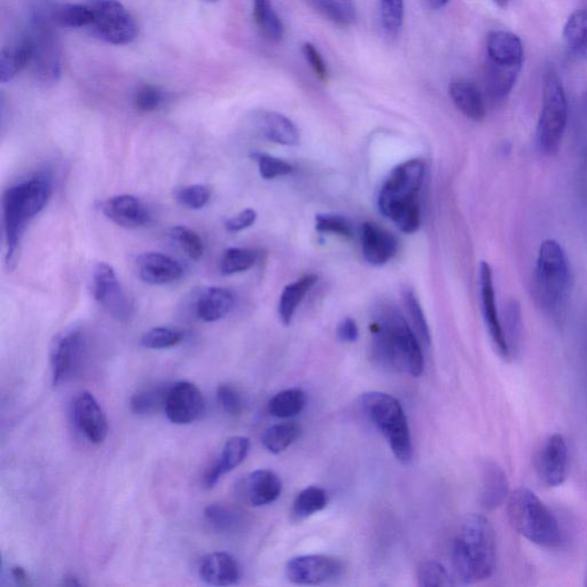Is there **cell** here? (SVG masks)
I'll use <instances>...</instances> for the list:
<instances>
[{"label":"cell","instance_id":"obj_1","mask_svg":"<svg viewBox=\"0 0 587 587\" xmlns=\"http://www.w3.org/2000/svg\"><path fill=\"white\" fill-rule=\"evenodd\" d=\"M371 354L383 370L419 378L425 370L421 342L394 305L380 304L370 323Z\"/></svg>","mask_w":587,"mask_h":587},{"label":"cell","instance_id":"obj_2","mask_svg":"<svg viewBox=\"0 0 587 587\" xmlns=\"http://www.w3.org/2000/svg\"><path fill=\"white\" fill-rule=\"evenodd\" d=\"M52 194L53 177L48 171L38 172L5 190L2 206L7 269L13 270L17 265L28 225L48 206Z\"/></svg>","mask_w":587,"mask_h":587},{"label":"cell","instance_id":"obj_3","mask_svg":"<svg viewBox=\"0 0 587 587\" xmlns=\"http://www.w3.org/2000/svg\"><path fill=\"white\" fill-rule=\"evenodd\" d=\"M496 563L497 540L492 524L483 515H466L452 542L453 576L463 584L483 582L495 573Z\"/></svg>","mask_w":587,"mask_h":587},{"label":"cell","instance_id":"obj_4","mask_svg":"<svg viewBox=\"0 0 587 587\" xmlns=\"http://www.w3.org/2000/svg\"><path fill=\"white\" fill-rule=\"evenodd\" d=\"M425 171L421 160L405 161L390 172L381 187L378 205L382 215L406 234L417 232L421 225L419 192Z\"/></svg>","mask_w":587,"mask_h":587},{"label":"cell","instance_id":"obj_5","mask_svg":"<svg viewBox=\"0 0 587 587\" xmlns=\"http://www.w3.org/2000/svg\"><path fill=\"white\" fill-rule=\"evenodd\" d=\"M524 62L521 38L507 30H495L487 37L485 93L493 104L503 103L514 89Z\"/></svg>","mask_w":587,"mask_h":587},{"label":"cell","instance_id":"obj_6","mask_svg":"<svg viewBox=\"0 0 587 587\" xmlns=\"http://www.w3.org/2000/svg\"><path fill=\"white\" fill-rule=\"evenodd\" d=\"M507 516L513 529L531 543L545 549H559L565 543L557 518L528 488L510 493Z\"/></svg>","mask_w":587,"mask_h":587},{"label":"cell","instance_id":"obj_7","mask_svg":"<svg viewBox=\"0 0 587 587\" xmlns=\"http://www.w3.org/2000/svg\"><path fill=\"white\" fill-rule=\"evenodd\" d=\"M573 275L565 250L559 242L546 240L539 248L535 270V296L540 308L558 316L565 309Z\"/></svg>","mask_w":587,"mask_h":587},{"label":"cell","instance_id":"obj_8","mask_svg":"<svg viewBox=\"0 0 587 587\" xmlns=\"http://www.w3.org/2000/svg\"><path fill=\"white\" fill-rule=\"evenodd\" d=\"M359 408L386 438L395 458L404 465L411 463L413 443L408 418L394 396L381 391H369L359 398Z\"/></svg>","mask_w":587,"mask_h":587},{"label":"cell","instance_id":"obj_9","mask_svg":"<svg viewBox=\"0 0 587 587\" xmlns=\"http://www.w3.org/2000/svg\"><path fill=\"white\" fill-rule=\"evenodd\" d=\"M568 122V100L557 70L549 67L543 77V104L537 124V146L545 155L559 152Z\"/></svg>","mask_w":587,"mask_h":587},{"label":"cell","instance_id":"obj_10","mask_svg":"<svg viewBox=\"0 0 587 587\" xmlns=\"http://www.w3.org/2000/svg\"><path fill=\"white\" fill-rule=\"evenodd\" d=\"M92 27L103 41L125 45L135 41L138 26L135 19L119 0H92Z\"/></svg>","mask_w":587,"mask_h":587},{"label":"cell","instance_id":"obj_11","mask_svg":"<svg viewBox=\"0 0 587 587\" xmlns=\"http://www.w3.org/2000/svg\"><path fill=\"white\" fill-rule=\"evenodd\" d=\"M92 294L100 307L121 323H127L135 307L111 265L99 262L92 271Z\"/></svg>","mask_w":587,"mask_h":587},{"label":"cell","instance_id":"obj_12","mask_svg":"<svg viewBox=\"0 0 587 587\" xmlns=\"http://www.w3.org/2000/svg\"><path fill=\"white\" fill-rule=\"evenodd\" d=\"M86 356L85 335L78 328L62 332L54 339L51 348L53 386L73 380L81 372Z\"/></svg>","mask_w":587,"mask_h":587},{"label":"cell","instance_id":"obj_13","mask_svg":"<svg viewBox=\"0 0 587 587\" xmlns=\"http://www.w3.org/2000/svg\"><path fill=\"white\" fill-rule=\"evenodd\" d=\"M344 566L330 555H300L287 562L286 576L295 585H322L340 577Z\"/></svg>","mask_w":587,"mask_h":587},{"label":"cell","instance_id":"obj_14","mask_svg":"<svg viewBox=\"0 0 587 587\" xmlns=\"http://www.w3.org/2000/svg\"><path fill=\"white\" fill-rule=\"evenodd\" d=\"M164 412L171 424L191 425L205 414V397L194 383L176 382L170 387Z\"/></svg>","mask_w":587,"mask_h":587},{"label":"cell","instance_id":"obj_15","mask_svg":"<svg viewBox=\"0 0 587 587\" xmlns=\"http://www.w3.org/2000/svg\"><path fill=\"white\" fill-rule=\"evenodd\" d=\"M535 469L538 479L546 487L557 488L566 481L568 446L565 437L554 434L546 438L537 452Z\"/></svg>","mask_w":587,"mask_h":587},{"label":"cell","instance_id":"obj_16","mask_svg":"<svg viewBox=\"0 0 587 587\" xmlns=\"http://www.w3.org/2000/svg\"><path fill=\"white\" fill-rule=\"evenodd\" d=\"M75 426L90 443L103 444L108 435V421L97 398L89 391H82L74 399Z\"/></svg>","mask_w":587,"mask_h":587},{"label":"cell","instance_id":"obj_17","mask_svg":"<svg viewBox=\"0 0 587 587\" xmlns=\"http://www.w3.org/2000/svg\"><path fill=\"white\" fill-rule=\"evenodd\" d=\"M480 288L482 312L485 326L488 328L490 339L500 357L511 359L508 350L502 320H500L496 304L495 286H493V275L491 266L487 262L480 265Z\"/></svg>","mask_w":587,"mask_h":587},{"label":"cell","instance_id":"obj_18","mask_svg":"<svg viewBox=\"0 0 587 587\" xmlns=\"http://www.w3.org/2000/svg\"><path fill=\"white\" fill-rule=\"evenodd\" d=\"M239 496L253 507L275 503L283 492V481L270 469H258L239 483Z\"/></svg>","mask_w":587,"mask_h":587},{"label":"cell","instance_id":"obj_19","mask_svg":"<svg viewBox=\"0 0 587 587\" xmlns=\"http://www.w3.org/2000/svg\"><path fill=\"white\" fill-rule=\"evenodd\" d=\"M103 213L123 229H139L150 223L151 215L145 203L135 195L121 194L108 199L103 205Z\"/></svg>","mask_w":587,"mask_h":587},{"label":"cell","instance_id":"obj_20","mask_svg":"<svg viewBox=\"0 0 587 587\" xmlns=\"http://www.w3.org/2000/svg\"><path fill=\"white\" fill-rule=\"evenodd\" d=\"M139 278L145 284L164 286L176 283L184 276L183 265L175 258L161 253H145L137 260Z\"/></svg>","mask_w":587,"mask_h":587},{"label":"cell","instance_id":"obj_21","mask_svg":"<svg viewBox=\"0 0 587 587\" xmlns=\"http://www.w3.org/2000/svg\"><path fill=\"white\" fill-rule=\"evenodd\" d=\"M360 240L363 256L366 262L373 266L387 264L398 252L397 238L378 224H363Z\"/></svg>","mask_w":587,"mask_h":587},{"label":"cell","instance_id":"obj_22","mask_svg":"<svg viewBox=\"0 0 587 587\" xmlns=\"http://www.w3.org/2000/svg\"><path fill=\"white\" fill-rule=\"evenodd\" d=\"M250 440L245 436H234L226 441L221 455L215 463L208 468L203 477V485L207 489H213L219 480L240 466L249 455Z\"/></svg>","mask_w":587,"mask_h":587},{"label":"cell","instance_id":"obj_23","mask_svg":"<svg viewBox=\"0 0 587 587\" xmlns=\"http://www.w3.org/2000/svg\"><path fill=\"white\" fill-rule=\"evenodd\" d=\"M240 566L232 554L214 552L203 557L199 566L202 582L211 586H231L239 582Z\"/></svg>","mask_w":587,"mask_h":587},{"label":"cell","instance_id":"obj_24","mask_svg":"<svg viewBox=\"0 0 587 587\" xmlns=\"http://www.w3.org/2000/svg\"><path fill=\"white\" fill-rule=\"evenodd\" d=\"M510 483L504 469L493 461H485L481 471L480 504L487 511L496 510L507 502Z\"/></svg>","mask_w":587,"mask_h":587},{"label":"cell","instance_id":"obj_25","mask_svg":"<svg viewBox=\"0 0 587 587\" xmlns=\"http://www.w3.org/2000/svg\"><path fill=\"white\" fill-rule=\"evenodd\" d=\"M254 122L262 136L272 143L285 146L300 144V131L296 125L283 114L269 111L257 112Z\"/></svg>","mask_w":587,"mask_h":587},{"label":"cell","instance_id":"obj_26","mask_svg":"<svg viewBox=\"0 0 587 587\" xmlns=\"http://www.w3.org/2000/svg\"><path fill=\"white\" fill-rule=\"evenodd\" d=\"M452 103L467 119L480 122L487 115V105L483 93L475 83L458 78L449 88Z\"/></svg>","mask_w":587,"mask_h":587},{"label":"cell","instance_id":"obj_27","mask_svg":"<svg viewBox=\"0 0 587 587\" xmlns=\"http://www.w3.org/2000/svg\"><path fill=\"white\" fill-rule=\"evenodd\" d=\"M234 303L236 300L228 289L209 287L198 297L195 311L202 322L215 323L229 315Z\"/></svg>","mask_w":587,"mask_h":587},{"label":"cell","instance_id":"obj_28","mask_svg":"<svg viewBox=\"0 0 587 587\" xmlns=\"http://www.w3.org/2000/svg\"><path fill=\"white\" fill-rule=\"evenodd\" d=\"M35 44L33 38L22 39L5 48L0 54V82L9 83L33 62Z\"/></svg>","mask_w":587,"mask_h":587},{"label":"cell","instance_id":"obj_29","mask_svg":"<svg viewBox=\"0 0 587 587\" xmlns=\"http://www.w3.org/2000/svg\"><path fill=\"white\" fill-rule=\"evenodd\" d=\"M316 275H307L285 287L280 296L278 313L281 323L288 326L292 324L295 312L300 307L305 295L317 284Z\"/></svg>","mask_w":587,"mask_h":587},{"label":"cell","instance_id":"obj_30","mask_svg":"<svg viewBox=\"0 0 587 587\" xmlns=\"http://www.w3.org/2000/svg\"><path fill=\"white\" fill-rule=\"evenodd\" d=\"M170 387L168 383H162V385L139 390L131 397L130 409L132 413L138 417H150L164 410Z\"/></svg>","mask_w":587,"mask_h":587},{"label":"cell","instance_id":"obj_31","mask_svg":"<svg viewBox=\"0 0 587 587\" xmlns=\"http://www.w3.org/2000/svg\"><path fill=\"white\" fill-rule=\"evenodd\" d=\"M313 10L341 28H347L357 20V11L351 0H307Z\"/></svg>","mask_w":587,"mask_h":587},{"label":"cell","instance_id":"obj_32","mask_svg":"<svg viewBox=\"0 0 587 587\" xmlns=\"http://www.w3.org/2000/svg\"><path fill=\"white\" fill-rule=\"evenodd\" d=\"M256 26L264 38L278 43L285 35V27L271 0H253Z\"/></svg>","mask_w":587,"mask_h":587},{"label":"cell","instance_id":"obj_33","mask_svg":"<svg viewBox=\"0 0 587 587\" xmlns=\"http://www.w3.org/2000/svg\"><path fill=\"white\" fill-rule=\"evenodd\" d=\"M307 405V395L300 388H291L280 391L270 399L268 410L272 417L291 419L304 410Z\"/></svg>","mask_w":587,"mask_h":587},{"label":"cell","instance_id":"obj_34","mask_svg":"<svg viewBox=\"0 0 587 587\" xmlns=\"http://www.w3.org/2000/svg\"><path fill=\"white\" fill-rule=\"evenodd\" d=\"M563 41L577 57H587V9L571 13L563 27Z\"/></svg>","mask_w":587,"mask_h":587},{"label":"cell","instance_id":"obj_35","mask_svg":"<svg viewBox=\"0 0 587 587\" xmlns=\"http://www.w3.org/2000/svg\"><path fill=\"white\" fill-rule=\"evenodd\" d=\"M302 430L293 422L269 427L262 435V444L272 455H280L299 440Z\"/></svg>","mask_w":587,"mask_h":587},{"label":"cell","instance_id":"obj_36","mask_svg":"<svg viewBox=\"0 0 587 587\" xmlns=\"http://www.w3.org/2000/svg\"><path fill=\"white\" fill-rule=\"evenodd\" d=\"M328 498L324 489L319 487H308L303 489L296 496L292 515L296 521H302L310 516L322 512L327 506Z\"/></svg>","mask_w":587,"mask_h":587},{"label":"cell","instance_id":"obj_37","mask_svg":"<svg viewBox=\"0 0 587 587\" xmlns=\"http://www.w3.org/2000/svg\"><path fill=\"white\" fill-rule=\"evenodd\" d=\"M503 331L508 350H510L511 359L519 356L522 347L523 324L521 307L516 300H511L507 304Z\"/></svg>","mask_w":587,"mask_h":587},{"label":"cell","instance_id":"obj_38","mask_svg":"<svg viewBox=\"0 0 587 587\" xmlns=\"http://www.w3.org/2000/svg\"><path fill=\"white\" fill-rule=\"evenodd\" d=\"M258 260V253L254 249L232 247L225 250L221 261L223 276L238 275L253 268Z\"/></svg>","mask_w":587,"mask_h":587},{"label":"cell","instance_id":"obj_39","mask_svg":"<svg viewBox=\"0 0 587 587\" xmlns=\"http://www.w3.org/2000/svg\"><path fill=\"white\" fill-rule=\"evenodd\" d=\"M403 301L406 311H408L413 331L416 332L418 339L424 346H430L432 343V334H430L428 322L424 310H422L417 296L411 289H405L403 292Z\"/></svg>","mask_w":587,"mask_h":587},{"label":"cell","instance_id":"obj_40","mask_svg":"<svg viewBox=\"0 0 587 587\" xmlns=\"http://www.w3.org/2000/svg\"><path fill=\"white\" fill-rule=\"evenodd\" d=\"M53 19L62 27L82 28L92 26L93 12L90 5L66 4L54 10Z\"/></svg>","mask_w":587,"mask_h":587},{"label":"cell","instance_id":"obj_41","mask_svg":"<svg viewBox=\"0 0 587 587\" xmlns=\"http://www.w3.org/2000/svg\"><path fill=\"white\" fill-rule=\"evenodd\" d=\"M205 518L216 530L229 532L239 528L241 513L231 506L211 504L206 507Z\"/></svg>","mask_w":587,"mask_h":587},{"label":"cell","instance_id":"obj_42","mask_svg":"<svg viewBox=\"0 0 587 587\" xmlns=\"http://www.w3.org/2000/svg\"><path fill=\"white\" fill-rule=\"evenodd\" d=\"M185 333L171 327H155L143 335L140 344L146 349L163 350L179 346Z\"/></svg>","mask_w":587,"mask_h":587},{"label":"cell","instance_id":"obj_43","mask_svg":"<svg viewBox=\"0 0 587 587\" xmlns=\"http://www.w3.org/2000/svg\"><path fill=\"white\" fill-rule=\"evenodd\" d=\"M418 585L421 587H448L455 585V576L451 575L440 562L421 563L418 573Z\"/></svg>","mask_w":587,"mask_h":587},{"label":"cell","instance_id":"obj_44","mask_svg":"<svg viewBox=\"0 0 587 587\" xmlns=\"http://www.w3.org/2000/svg\"><path fill=\"white\" fill-rule=\"evenodd\" d=\"M380 12L383 29L388 36L396 37L401 33L404 23V0H380Z\"/></svg>","mask_w":587,"mask_h":587},{"label":"cell","instance_id":"obj_45","mask_svg":"<svg viewBox=\"0 0 587 587\" xmlns=\"http://www.w3.org/2000/svg\"><path fill=\"white\" fill-rule=\"evenodd\" d=\"M170 237L177 242L179 247L184 250L185 254L191 260L199 261L203 254H205V244H203L199 233L190 228H186V226H176V228L171 230Z\"/></svg>","mask_w":587,"mask_h":587},{"label":"cell","instance_id":"obj_46","mask_svg":"<svg viewBox=\"0 0 587 587\" xmlns=\"http://www.w3.org/2000/svg\"><path fill=\"white\" fill-rule=\"evenodd\" d=\"M175 198L179 205L187 209L200 210L208 205L211 199V191L206 185H189L176 190Z\"/></svg>","mask_w":587,"mask_h":587},{"label":"cell","instance_id":"obj_47","mask_svg":"<svg viewBox=\"0 0 587 587\" xmlns=\"http://www.w3.org/2000/svg\"><path fill=\"white\" fill-rule=\"evenodd\" d=\"M316 230L320 233H332L336 236L351 239L354 230L349 219L341 215L320 214L316 217Z\"/></svg>","mask_w":587,"mask_h":587},{"label":"cell","instance_id":"obj_48","mask_svg":"<svg viewBox=\"0 0 587 587\" xmlns=\"http://www.w3.org/2000/svg\"><path fill=\"white\" fill-rule=\"evenodd\" d=\"M253 158L257 161L258 169H260V174L264 179H276L278 177L291 175L293 172L292 164L275 158V156L264 153H255Z\"/></svg>","mask_w":587,"mask_h":587},{"label":"cell","instance_id":"obj_49","mask_svg":"<svg viewBox=\"0 0 587 587\" xmlns=\"http://www.w3.org/2000/svg\"><path fill=\"white\" fill-rule=\"evenodd\" d=\"M163 101V93L158 86L145 84L139 86L133 96V106L140 113H152L158 109Z\"/></svg>","mask_w":587,"mask_h":587},{"label":"cell","instance_id":"obj_50","mask_svg":"<svg viewBox=\"0 0 587 587\" xmlns=\"http://www.w3.org/2000/svg\"><path fill=\"white\" fill-rule=\"evenodd\" d=\"M218 404L232 418H237L244 410V399L231 385H219L216 391Z\"/></svg>","mask_w":587,"mask_h":587},{"label":"cell","instance_id":"obj_51","mask_svg":"<svg viewBox=\"0 0 587 587\" xmlns=\"http://www.w3.org/2000/svg\"><path fill=\"white\" fill-rule=\"evenodd\" d=\"M302 51L305 60H307L308 64L312 68L313 72H315L319 80L327 82L330 73H328V68L325 64V60L322 54H320V52L316 48V46L311 43H305L303 45Z\"/></svg>","mask_w":587,"mask_h":587},{"label":"cell","instance_id":"obj_52","mask_svg":"<svg viewBox=\"0 0 587 587\" xmlns=\"http://www.w3.org/2000/svg\"><path fill=\"white\" fill-rule=\"evenodd\" d=\"M257 214L253 209H245L240 214L229 218L225 222V229L231 233H238L249 229L256 222Z\"/></svg>","mask_w":587,"mask_h":587},{"label":"cell","instance_id":"obj_53","mask_svg":"<svg viewBox=\"0 0 587 587\" xmlns=\"http://www.w3.org/2000/svg\"><path fill=\"white\" fill-rule=\"evenodd\" d=\"M336 336L342 343H355L359 338L357 323L352 318H344L336 330Z\"/></svg>","mask_w":587,"mask_h":587},{"label":"cell","instance_id":"obj_54","mask_svg":"<svg viewBox=\"0 0 587 587\" xmlns=\"http://www.w3.org/2000/svg\"><path fill=\"white\" fill-rule=\"evenodd\" d=\"M14 581L19 585H30V579L25 568L15 566L11 570Z\"/></svg>","mask_w":587,"mask_h":587},{"label":"cell","instance_id":"obj_55","mask_svg":"<svg viewBox=\"0 0 587 587\" xmlns=\"http://www.w3.org/2000/svg\"><path fill=\"white\" fill-rule=\"evenodd\" d=\"M428 4L434 10H440L446 4L450 2V0H427Z\"/></svg>","mask_w":587,"mask_h":587},{"label":"cell","instance_id":"obj_56","mask_svg":"<svg viewBox=\"0 0 587 587\" xmlns=\"http://www.w3.org/2000/svg\"><path fill=\"white\" fill-rule=\"evenodd\" d=\"M64 584L67 586H81L82 583L78 582V578H76L75 576H70L66 578V581H64Z\"/></svg>","mask_w":587,"mask_h":587},{"label":"cell","instance_id":"obj_57","mask_svg":"<svg viewBox=\"0 0 587 587\" xmlns=\"http://www.w3.org/2000/svg\"><path fill=\"white\" fill-rule=\"evenodd\" d=\"M500 9H506L511 4L512 0H493Z\"/></svg>","mask_w":587,"mask_h":587},{"label":"cell","instance_id":"obj_58","mask_svg":"<svg viewBox=\"0 0 587 587\" xmlns=\"http://www.w3.org/2000/svg\"><path fill=\"white\" fill-rule=\"evenodd\" d=\"M203 2H206V3H216V2H218V0H203Z\"/></svg>","mask_w":587,"mask_h":587},{"label":"cell","instance_id":"obj_59","mask_svg":"<svg viewBox=\"0 0 587 587\" xmlns=\"http://www.w3.org/2000/svg\"><path fill=\"white\" fill-rule=\"evenodd\" d=\"M585 585L587 586V574H586V578H585Z\"/></svg>","mask_w":587,"mask_h":587}]
</instances>
